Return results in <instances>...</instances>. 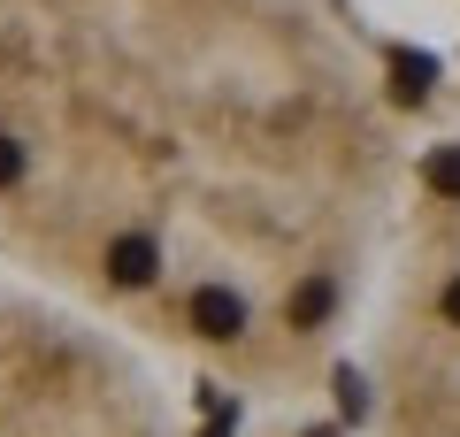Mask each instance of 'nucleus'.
<instances>
[{"label":"nucleus","instance_id":"obj_1","mask_svg":"<svg viewBox=\"0 0 460 437\" xmlns=\"http://www.w3.org/2000/svg\"><path fill=\"white\" fill-rule=\"evenodd\" d=\"M407 162L338 0H0V276L192 391L345 369Z\"/></svg>","mask_w":460,"mask_h":437},{"label":"nucleus","instance_id":"obj_2","mask_svg":"<svg viewBox=\"0 0 460 437\" xmlns=\"http://www.w3.org/2000/svg\"><path fill=\"white\" fill-rule=\"evenodd\" d=\"M361 437H460V123L414 138L376 291L353 330Z\"/></svg>","mask_w":460,"mask_h":437},{"label":"nucleus","instance_id":"obj_3","mask_svg":"<svg viewBox=\"0 0 460 437\" xmlns=\"http://www.w3.org/2000/svg\"><path fill=\"white\" fill-rule=\"evenodd\" d=\"M192 399L146 345L0 276V437H199Z\"/></svg>","mask_w":460,"mask_h":437}]
</instances>
